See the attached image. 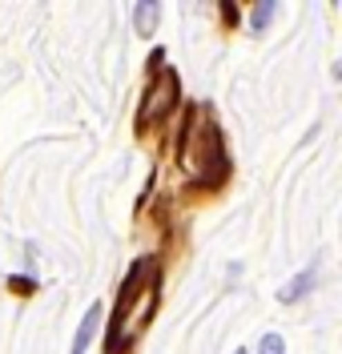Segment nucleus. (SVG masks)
Here are the masks:
<instances>
[{"label":"nucleus","mask_w":342,"mask_h":354,"mask_svg":"<svg viewBox=\"0 0 342 354\" xmlns=\"http://www.w3.org/2000/svg\"><path fill=\"white\" fill-rule=\"evenodd\" d=\"M238 354H246V351H238Z\"/></svg>","instance_id":"10"},{"label":"nucleus","mask_w":342,"mask_h":354,"mask_svg":"<svg viewBox=\"0 0 342 354\" xmlns=\"http://www.w3.org/2000/svg\"><path fill=\"white\" fill-rule=\"evenodd\" d=\"M274 8H278V4H274V0H262V4H258V8H254V17H250V28H254V32H262V28H266V24H270Z\"/></svg>","instance_id":"7"},{"label":"nucleus","mask_w":342,"mask_h":354,"mask_svg":"<svg viewBox=\"0 0 342 354\" xmlns=\"http://www.w3.org/2000/svg\"><path fill=\"white\" fill-rule=\"evenodd\" d=\"M258 354H286L282 334H266V338H262V346H258Z\"/></svg>","instance_id":"8"},{"label":"nucleus","mask_w":342,"mask_h":354,"mask_svg":"<svg viewBox=\"0 0 342 354\" xmlns=\"http://www.w3.org/2000/svg\"><path fill=\"white\" fill-rule=\"evenodd\" d=\"M182 101V85H178V73L169 65H161L153 73V81L145 88V101H141V113H137V125H158L165 113H173V105Z\"/></svg>","instance_id":"3"},{"label":"nucleus","mask_w":342,"mask_h":354,"mask_svg":"<svg viewBox=\"0 0 342 354\" xmlns=\"http://www.w3.org/2000/svg\"><path fill=\"white\" fill-rule=\"evenodd\" d=\"M97 322H101V306L93 302V306L85 310V318H81V330H77V338H73V354H85L93 330H97Z\"/></svg>","instance_id":"5"},{"label":"nucleus","mask_w":342,"mask_h":354,"mask_svg":"<svg viewBox=\"0 0 342 354\" xmlns=\"http://www.w3.org/2000/svg\"><path fill=\"white\" fill-rule=\"evenodd\" d=\"M8 286L17 290V294H28V290H37V282H32V278H21V274H17V278H8Z\"/></svg>","instance_id":"9"},{"label":"nucleus","mask_w":342,"mask_h":354,"mask_svg":"<svg viewBox=\"0 0 342 354\" xmlns=\"http://www.w3.org/2000/svg\"><path fill=\"white\" fill-rule=\"evenodd\" d=\"M314 282H319V266H306V270H302V274H298L294 282H286V286L278 290V298H282V302H286V306H290V302H298V298H302V294H306V290L314 286Z\"/></svg>","instance_id":"4"},{"label":"nucleus","mask_w":342,"mask_h":354,"mask_svg":"<svg viewBox=\"0 0 342 354\" xmlns=\"http://www.w3.org/2000/svg\"><path fill=\"white\" fill-rule=\"evenodd\" d=\"M158 290H161V266L153 258H137L133 270L125 274L121 290H117L113 326H109L105 354H125L137 342V334L149 326V318L158 310Z\"/></svg>","instance_id":"1"},{"label":"nucleus","mask_w":342,"mask_h":354,"mask_svg":"<svg viewBox=\"0 0 342 354\" xmlns=\"http://www.w3.org/2000/svg\"><path fill=\"white\" fill-rule=\"evenodd\" d=\"M158 17H161V8H158V4H153V0H141V4H137V12H133L137 32H141V37H149V32L158 28Z\"/></svg>","instance_id":"6"},{"label":"nucleus","mask_w":342,"mask_h":354,"mask_svg":"<svg viewBox=\"0 0 342 354\" xmlns=\"http://www.w3.org/2000/svg\"><path fill=\"white\" fill-rule=\"evenodd\" d=\"M178 165H182L185 185H218L226 177V149H222V129L209 105H193L185 117V133L178 145Z\"/></svg>","instance_id":"2"}]
</instances>
